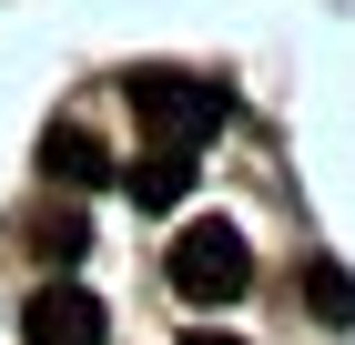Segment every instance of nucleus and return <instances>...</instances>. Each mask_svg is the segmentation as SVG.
<instances>
[{"label":"nucleus","mask_w":355,"mask_h":345,"mask_svg":"<svg viewBox=\"0 0 355 345\" xmlns=\"http://www.w3.org/2000/svg\"><path fill=\"white\" fill-rule=\"evenodd\" d=\"M82 213H41V224H31V254H41V264H82Z\"/></svg>","instance_id":"7"},{"label":"nucleus","mask_w":355,"mask_h":345,"mask_svg":"<svg viewBox=\"0 0 355 345\" xmlns=\"http://www.w3.org/2000/svg\"><path fill=\"white\" fill-rule=\"evenodd\" d=\"M304 305H315V315H325V325H355V274L315 254V264H304Z\"/></svg>","instance_id":"6"},{"label":"nucleus","mask_w":355,"mask_h":345,"mask_svg":"<svg viewBox=\"0 0 355 345\" xmlns=\"http://www.w3.org/2000/svg\"><path fill=\"white\" fill-rule=\"evenodd\" d=\"M122 183H132V203H142V213H173V203L193 193V153H173V142H142Z\"/></svg>","instance_id":"4"},{"label":"nucleus","mask_w":355,"mask_h":345,"mask_svg":"<svg viewBox=\"0 0 355 345\" xmlns=\"http://www.w3.org/2000/svg\"><path fill=\"white\" fill-rule=\"evenodd\" d=\"M41 173H51V183H71V193H92V183L112 173V153L82 133V122H51V133H41Z\"/></svg>","instance_id":"5"},{"label":"nucleus","mask_w":355,"mask_h":345,"mask_svg":"<svg viewBox=\"0 0 355 345\" xmlns=\"http://www.w3.org/2000/svg\"><path fill=\"white\" fill-rule=\"evenodd\" d=\"M183 345H244V335H214V325H193V335H183Z\"/></svg>","instance_id":"8"},{"label":"nucleus","mask_w":355,"mask_h":345,"mask_svg":"<svg viewBox=\"0 0 355 345\" xmlns=\"http://www.w3.org/2000/svg\"><path fill=\"white\" fill-rule=\"evenodd\" d=\"M122 92H132V112H142V142L203 153V133H223V81H193V71H132Z\"/></svg>","instance_id":"1"},{"label":"nucleus","mask_w":355,"mask_h":345,"mask_svg":"<svg viewBox=\"0 0 355 345\" xmlns=\"http://www.w3.org/2000/svg\"><path fill=\"white\" fill-rule=\"evenodd\" d=\"M163 274H173L183 305H234V294L254 285V244L234 234V224H183L173 254H163Z\"/></svg>","instance_id":"2"},{"label":"nucleus","mask_w":355,"mask_h":345,"mask_svg":"<svg viewBox=\"0 0 355 345\" xmlns=\"http://www.w3.org/2000/svg\"><path fill=\"white\" fill-rule=\"evenodd\" d=\"M112 335V315H102V294H82V285H41L21 305V345H102Z\"/></svg>","instance_id":"3"}]
</instances>
